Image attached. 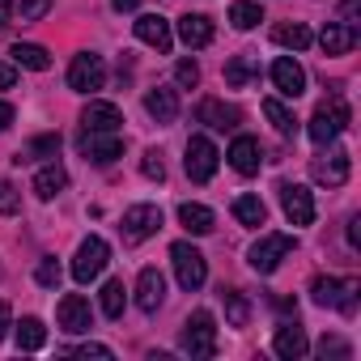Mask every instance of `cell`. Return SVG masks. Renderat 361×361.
<instances>
[{"instance_id": "cell-1", "label": "cell", "mask_w": 361, "mask_h": 361, "mask_svg": "<svg viewBox=\"0 0 361 361\" xmlns=\"http://www.w3.org/2000/svg\"><path fill=\"white\" fill-rule=\"evenodd\" d=\"M348 119H353V115H348L344 98H340V94H331V98H327V102H319V111L310 115V123H306V136H310V140L323 149V145H331V140H336V136L348 128Z\"/></svg>"}, {"instance_id": "cell-2", "label": "cell", "mask_w": 361, "mask_h": 361, "mask_svg": "<svg viewBox=\"0 0 361 361\" xmlns=\"http://www.w3.org/2000/svg\"><path fill=\"white\" fill-rule=\"evenodd\" d=\"M357 293H361V281H340V276H314L310 285V298L314 306H331L340 314H357Z\"/></svg>"}, {"instance_id": "cell-3", "label": "cell", "mask_w": 361, "mask_h": 361, "mask_svg": "<svg viewBox=\"0 0 361 361\" xmlns=\"http://www.w3.org/2000/svg\"><path fill=\"white\" fill-rule=\"evenodd\" d=\"M178 344H183L188 357H213L217 353V319H213V310H192Z\"/></svg>"}, {"instance_id": "cell-4", "label": "cell", "mask_w": 361, "mask_h": 361, "mask_svg": "<svg viewBox=\"0 0 361 361\" xmlns=\"http://www.w3.org/2000/svg\"><path fill=\"white\" fill-rule=\"evenodd\" d=\"M170 264H174V276L188 293H196L204 281H209V259L192 247V243H174L170 247Z\"/></svg>"}, {"instance_id": "cell-5", "label": "cell", "mask_w": 361, "mask_h": 361, "mask_svg": "<svg viewBox=\"0 0 361 361\" xmlns=\"http://www.w3.org/2000/svg\"><path fill=\"white\" fill-rule=\"evenodd\" d=\"M323 149L327 153H319L310 161V178H314V183H323V188H344L348 183V170H353L348 149H340V145H323Z\"/></svg>"}, {"instance_id": "cell-6", "label": "cell", "mask_w": 361, "mask_h": 361, "mask_svg": "<svg viewBox=\"0 0 361 361\" xmlns=\"http://www.w3.org/2000/svg\"><path fill=\"white\" fill-rule=\"evenodd\" d=\"M293 247H298L293 234H264V238L247 251V259H251V268H255L259 276H272V272L281 268V259H285Z\"/></svg>"}, {"instance_id": "cell-7", "label": "cell", "mask_w": 361, "mask_h": 361, "mask_svg": "<svg viewBox=\"0 0 361 361\" xmlns=\"http://www.w3.org/2000/svg\"><path fill=\"white\" fill-rule=\"evenodd\" d=\"M106 259H111V247H106V238L90 234V238L77 247V255H73V281H77V285H90V281H98V276H102V268H106Z\"/></svg>"}, {"instance_id": "cell-8", "label": "cell", "mask_w": 361, "mask_h": 361, "mask_svg": "<svg viewBox=\"0 0 361 361\" xmlns=\"http://www.w3.org/2000/svg\"><path fill=\"white\" fill-rule=\"evenodd\" d=\"M102 85H106V64H102V56H98V51L73 56V64H68V90H73V94H94V90H102Z\"/></svg>"}, {"instance_id": "cell-9", "label": "cell", "mask_w": 361, "mask_h": 361, "mask_svg": "<svg viewBox=\"0 0 361 361\" xmlns=\"http://www.w3.org/2000/svg\"><path fill=\"white\" fill-rule=\"evenodd\" d=\"M157 230H161V209H157V204H132V209L123 213V226H119L123 247H136V243L153 238Z\"/></svg>"}, {"instance_id": "cell-10", "label": "cell", "mask_w": 361, "mask_h": 361, "mask_svg": "<svg viewBox=\"0 0 361 361\" xmlns=\"http://www.w3.org/2000/svg\"><path fill=\"white\" fill-rule=\"evenodd\" d=\"M217 161H221V153H217V145H213L209 136H192V140H188L183 170H188L192 183H209V178L217 174Z\"/></svg>"}, {"instance_id": "cell-11", "label": "cell", "mask_w": 361, "mask_h": 361, "mask_svg": "<svg viewBox=\"0 0 361 361\" xmlns=\"http://www.w3.org/2000/svg\"><path fill=\"white\" fill-rule=\"evenodd\" d=\"M132 30H136V39H140L145 47H153L157 56H170V47H174V30H170V22H166L161 13H140V18L132 22Z\"/></svg>"}, {"instance_id": "cell-12", "label": "cell", "mask_w": 361, "mask_h": 361, "mask_svg": "<svg viewBox=\"0 0 361 361\" xmlns=\"http://www.w3.org/2000/svg\"><path fill=\"white\" fill-rule=\"evenodd\" d=\"M81 153L94 166H111L115 157H123V136L119 132H85L81 136Z\"/></svg>"}, {"instance_id": "cell-13", "label": "cell", "mask_w": 361, "mask_h": 361, "mask_svg": "<svg viewBox=\"0 0 361 361\" xmlns=\"http://www.w3.org/2000/svg\"><path fill=\"white\" fill-rule=\"evenodd\" d=\"M281 209L289 217V226H310L314 221V196L302 188V183H281Z\"/></svg>"}, {"instance_id": "cell-14", "label": "cell", "mask_w": 361, "mask_h": 361, "mask_svg": "<svg viewBox=\"0 0 361 361\" xmlns=\"http://www.w3.org/2000/svg\"><path fill=\"white\" fill-rule=\"evenodd\" d=\"M56 319H60V327L73 331V336H81V331L94 327V310H90V302H85L81 293H64L60 306H56Z\"/></svg>"}, {"instance_id": "cell-15", "label": "cell", "mask_w": 361, "mask_h": 361, "mask_svg": "<svg viewBox=\"0 0 361 361\" xmlns=\"http://www.w3.org/2000/svg\"><path fill=\"white\" fill-rule=\"evenodd\" d=\"M272 85H276L281 98H302V94H306V68H302L293 56H281V60L272 64Z\"/></svg>"}, {"instance_id": "cell-16", "label": "cell", "mask_w": 361, "mask_h": 361, "mask_svg": "<svg viewBox=\"0 0 361 361\" xmlns=\"http://www.w3.org/2000/svg\"><path fill=\"white\" fill-rule=\"evenodd\" d=\"M196 119H200L204 128H213V132H230V128H238L243 111H238L234 102H221V98H204V102L196 106Z\"/></svg>"}, {"instance_id": "cell-17", "label": "cell", "mask_w": 361, "mask_h": 361, "mask_svg": "<svg viewBox=\"0 0 361 361\" xmlns=\"http://www.w3.org/2000/svg\"><path fill=\"white\" fill-rule=\"evenodd\" d=\"M161 302H166V276L157 268H140V276H136V306L145 314H157Z\"/></svg>"}, {"instance_id": "cell-18", "label": "cell", "mask_w": 361, "mask_h": 361, "mask_svg": "<svg viewBox=\"0 0 361 361\" xmlns=\"http://www.w3.org/2000/svg\"><path fill=\"white\" fill-rule=\"evenodd\" d=\"M306 348H310V340H306V331L298 327V314H293V323H281V327H276V336H272V353H276V357L298 361V357H306Z\"/></svg>"}, {"instance_id": "cell-19", "label": "cell", "mask_w": 361, "mask_h": 361, "mask_svg": "<svg viewBox=\"0 0 361 361\" xmlns=\"http://www.w3.org/2000/svg\"><path fill=\"white\" fill-rule=\"evenodd\" d=\"M226 157H230V166L238 174H259V166H264V149H259L255 136H234V145H230Z\"/></svg>"}, {"instance_id": "cell-20", "label": "cell", "mask_w": 361, "mask_h": 361, "mask_svg": "<svg viewBox=\"0 0 361 361\" xmlns=\"http://www.w3.org/2000/svg\"><path fill=\"white\" fill-rule=\"evenodd\" d=\"M319 47H323V56H348V51L357 47V26H348V22H327L323 35H319Z\"/></svg>"}, {"instance_id": "cell-21", "label": "cell", "mask_w": 361, "mask_h": 361, "mask_svg": "<svg viewBox=\"0 0 361 361\" xmlns=\"http://www.w3.org/2000/svg\"><path fill=\"white\" fill-rule=\"evenodd\" d=\"M81 123H85V132H119L123 128V111L115 102H90L81 111Z\"/></svg>"}, {"instance_id": "cell-22", "label": "cell", "mask_w": 361, "mask_h": 361, "mask_svg": "<svg viewBox=\"0 0 361 361\" xmlns=\"http://www.w3.org/2000/svg\"><path fill=\"white\" fill-rule=\"evenodd\" d=\"M145 111L157 123H174L178 119V94L170 85H153V90H145Z\"/></svg>"}, {"instance_id": "cell-23", "label": "cell", "mask_w": 361, "mask_h": 361, "mask_svg": "<svg viewBox=\"0 0 361 361\" xmlns=\"http://www.w3.org/2000/svg\"><path fill=\"white\" fill-rule=\"evenodd\" d=\"M64 188H68V170H64V166L51 157V161H47V166L35 174V196H39V200H56Z\"/></svg>"}, {"instance_id": "cell-24", "label": "cell", "mask_w": 361, "mask_h": 361, "mask_svg": "<svg viewBox=\"0 0 361 361\" xmlns=\"http://www.w3.org/2000/svg\"><path fill=\"white\" fill-rule=\"evenodd\" d=\"M178 226H183L188 234H196V238H204V234L217 230V217H213V209L188 200V204H178Z\"/></svg>"}, {"instance_id": "cell-25", "label": "cell", "mask_w": 361, "mask_h": 361, "mask_svg": "<svg viewBox=\"0 0 361 361\" xmlns=\"http://www.w3.org/2000/svg\"><path fill=\"white\" fill-rule=\"evenodd\" d=\"M60 153V132H43V136H35V140H26L18 153H13V161L18 166H30V161H43V157H56Z\"/></svg>"}, {"instance_id": "cell-26", "label": "cell", "mask_w": 361, "mask_h": 361, "mask_svg": "<svg viewBox=\"0 0 361 361\" xmlns=\"http://www.w3.org/2000/svg\"><path fill=\"white\" fill-rule=\"evenodd\" d=\"M178 39H183L188 47H209L213 43V18H204V13L178 18Z\"/></svg>"}, {"instance_id": "cell-27", "label": "cell", "mask_w": 361, "mask_h": 361, "mask_svg": "<svg viewBox=\"0 0 361 361\" xmlns=\"http://www.w3.org/2000/svg\"><path fill=\"white\" fill-rule=\"evenodd\" d=\"M9 60H13L18 68H30V73H47V68H51V56H47V47H39V43H13V47H9Z\"/></svg>"}, {"instance_id": "cell-28", "label": "cell", "mask_w": 361, "mask_h": 361, "mask_svg": "<svg viewBox=\"0 0 361 361\" xmlns=\"http://www.w3.org/2000/svg\"><path fill=\"white\" fill-rule=\"evenodd\" d=\"M272 43L293 47V51H306V47L314 43V35H310L306 22H285V26H272Z\"/></svg>"}, {"instance_id": "cell-29", "label": "cell", "mask_w": 361, "mask_h": 361, "mask_svg": "<svg viewBox=\"0 0 361 361\" xmlns=\"http://www.w3.org/2000/svg\"><path fill=\"white\" fill-rule=\"evenodd\" d=\"M259 77V60L255 56H234L230 64H226V85L230 90H243V85H251Z\"/></svg>"}, {"instance_id": "cell-30", "label": "cell", "mask_w": 361, "mask_h": 361, "mask_svg": "<svg viewBox=\"0 0 361 361\" xmlns=\"http://www.w3.org/2000/svg\"><path fill=\"white\" fill-rule=\"evenodd\" d=\"M43 344H47V327H43V319L26 314V319L18 323V348H22V353H39Z\"/></svg>"}, {"instance_id": "cell-31", "label": "cell", "mask_w": 361, "mask_h": 361, "mask_svg": "<svg viewBox=\"0 0 361 361\" xmlns=\"http://www.w3.org/2000/svg\"><path fill=\"white\" fill-rule=\"evenodd\" d=\"M264 115H268V123H272L281 136H293V132H298V119H293V111H289L281 98H264Z\"/></svg>"}, {"instance_id": "cell-32", "label": "cell", "mask_w": 361, "mask_h": 361, "mask_svg": "<svg viewBox=\"0 0 361 361\" xmlns=\"http://www.w3.org/2000/svg\"><path fill=\"white\" fill-rule=\"evenodd\" d=\"M234 217H238L243 226L259 230V226L268 221V209H264V200H259V196H238V200H234Z\"/></svg>"}, {"instance_id": "cell-33", "label": "cell", "mask_w": 361, "mask_h": 361, "mask_svg": "<svg viewBox=\"0 0 361 361\" xmlns=\"http://www.w3.org/2000/svg\"><path fill=\"white\" fill-rule=\"evenodd\" d=\"M221 302H226V323L230 327H247L251 323V302L238 289H221Z\"/></svg>"}, {"instance_id": "cell-34", "label": "cell", "mask_w": 361, "mask_h": 361, "mask_svg": "<svg viewBox=\"0 0 361 361\" xmlns=\"http://www.w3.org/2000/svg\"><path fill=\"white\" fill-rule=\"evenodd\" d=\"M264 22V9L255 5V0H234L230 5V26L234 30H255Z\"/></svg>"}, {"instance_id": "cell-35", "label": "cell", "mask_w": 361, "mask_h": 361, "mask_svg": "<svg viewBox=\"0 0 361 361\" xmlns=\"http://www.w3.org/2000/svg\"><path fill=\"white\" fill-rule=\"evenodd\" d=\"M123 306H128V289H123V281L115 276V281L102 285V314H106V319H119Z\"/></svg>"}, {"instance_id": "cell-36", "label": "cell", "mask_w": 361, "mask_h": 361, "mask_svg": "<svg viewBox=\"0 0 361 361\" xmlns=\"http://www.w3.org/2000/svg\"><path fill=\"white\" fill-rule=\"evenodd\" d=\"M22 209V192L9 183V178H0V217H13Z\"/></svg>"}, {"instance_id": "cell-37", "label": "cell", "mask_w": 361, "mask_h": 361, "mask_svg": "<svg viewBox=\"0 0 361 361\" xmlns=\"http://www.w3.org/2000/svg\"><path fill=\"white\" fill-rule=\"evenodd\" d=\"M174 81L183 85V90H196V85H200V64H196V60H178V64H174Z\"/></svg>"}, {"instance_id": "cell-38", "label": "cell", "mask_w": 361, "mask_h": 361, "mask_svg": "<svg viewBox=\"0 0 361 361\" xmlns=\"http://www.w3.org/2000/svg\"><path fill=\"white\" fill-rule=\"evenodd\" d=\"M140 174H145V178H153V183H161V178H166V161H161V153H157V149H149V153L140 157Z\"/></svg>"}, {"instance_id": "cell-39", "label": "cell", "mask_w": 361, "mask_h": 361, "mask_svg": "<svg viewBox=\"0 0 361 361\" xmlns=\"http://www.w3.org/2000/svg\"><path fill=\"white\" fill-rule=\"evenodd\" d=\"M35 281L43 285V289H56L60 285V264L47 255V259H39V268H35Z\"/></svg>"}, {"instance_id": "cell-40", "label": "cell", "mask_w": 361, "mask_h": 361, "mask_svg": "<svg viewBox=\"0 0 361 361\" xmlns=\"http://www.w3.org/2000/svg\"><path fill=\"white\" fill-rule=\"evenodd\" d=\"M319 357H353V348H348L340 336H323V340H319Z\"/></svg>"}, {"instance_id": "cell-41", "label": "cell", "mask_w": 361, "mask_h": 361, "mask_svg": "<svg viewBox=\"0 0 361 361\" xmlns=\"http://www.w3.org/2000/svg\"><path fill=\"white\" fill-rule=\"evenodd\" d=\"M47 9H51V0H22V22H39L47 18Z\"/></svg>"}, {"instance_id": "cell-42", "label": "cell", "mask_w": 361, "mask_h": 361, "mask_svg": "<svg viewBox=\"0 0 361 361\" xmlns=\"http://www.w3.org/2000/svg\"><path fill=\"white\" fill-rule=\"evenodd\" d=\"M64 353H77V357H111L106 344H77V348H64Z\"/></svg>"}, {"instance_id": "cell-43", "label": "cell", "mask_w": 361, "mask_h": 361, "mask_svg": "<svg viewBox=\"0 0 361 361\" xmlns=\"http://www.w3.org/2000/svg\"><path fill=\"white\" fill-rule=\"evenodd\" d=\"M357 5H361V0H340V22L357 26Z\"/></svg>"}, {"instance_id": "cell-44", "label": "cell", "mask_w": 361, "mask_h": 361, "mask_svg": "<svg viewBox=\"0 0 361 361\" xmlns=\"http://www.w3.org/2000/svg\"><path fill=\"white\" fill-rule=\"evenodd\" d=\"M13 81H18V68H9V64H0V90H13Z\"/></svg>"}, {"instance_id": "cell-45", "label": "cell", "mask_w": 361, "mask_h": 361, "mask_svg": "<svg viewBox=\"0 0 361 361\" xmlns=\"http://www.w3.org/2000/svg\"><path fill=\"white\" fill-rule=\"evenodd\" d=\"M13 327V314H9V302H0V340H5V331Z\"/></svg>"}, {"instance_id": "cell-46", "label": "cell", "mask_w": 361, "mask_h": 361, "mask_svg": "<svg viewBox=\"0 0 361 361\" xmlns=\"http://www.w3.org/2000/svg\"><path fill=\"white\" fill-rule=\"evenodd\" d=\"M111 9H115V13H136L140 0H111Z\"/></svg>"}, {"instance_id": "cell-47", "label": "cell", "mask_w": 361, "mask_h": 361, "mask_svg": "<svg viewBox=\"0 0 361 361\" xmlns=\"http://www.w3.org/2000/svg\"><path fill=\"white\" fill-rule=\"evenodd\" d=\"M13 22V0H0V30Z\"/></svg>"}, {"instance_id": "cell-48", "label": "cell", "mask_w": 361, "mask_h": 361, "mask_svg": "<svg viewBox=\"0 0 361 361\" xmlns=\"http://www.w3.org/2000/svg\"><path fill=\"white\" fill-rule=\"evenodd\" d=\"M9 123H13V106L0 102V132H9Z\"/></svg>"}, {"instance_id": "cell-49", "label": "cell", "mask_w": 361, "mask_h": 361, "mask_svg": "<svg viewBox=\"0 0 361 361\" xmlns=\"http://www.w3.org/2000/svg\"><path fill=\"white\" fill-rule=\"evenodd\" d=\"M348 243H353V247H361V217H353V221H348Z\"/></svg>"}]
</instances>
